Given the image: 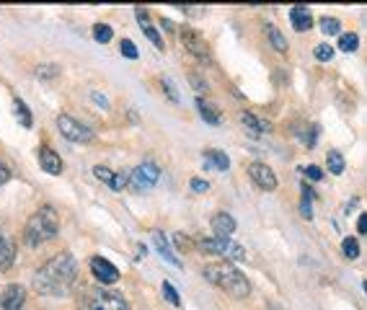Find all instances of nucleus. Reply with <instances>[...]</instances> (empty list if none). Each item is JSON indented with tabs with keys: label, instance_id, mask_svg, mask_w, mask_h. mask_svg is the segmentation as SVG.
Listing matches in <instances>:
<instances>
[{
	"label": "nucleus",
	"instance_id": "f257e3e1",
	"mask_svg": "<svg viewBox=\"0 0 367 310\" xmlns=\"http://www.w3.org/2000/svg\"><path fill=\"white\" fill-rule=\"evenodd\" d=\"M78 279V264L70 254H57L49 261L39 266L34 274V290L39 295H49V297H63L70 292V287Z\"/></svg>",
	"mask_w": 367,
	"mask_h": 310
},
{
	"label": "nucleus",
	"instance_id": "f03ea898",
	"mask_svg": "<svg viewBox=\"0 0 367 310\" xmlns=\"http://www.w3.org/2000/svg\"><path fill=\"white\" fill-rule=\"evenodd\" d=\"M202 272H204V279H207V282H212L215 287H220L222 292H228L230 297H236V300H243V297L251 295V282H248L246 277H243V272L236 269L230 261L207 264Z\"/></svg>",
	"mask_w": 367,
	"mask_h": 310
},
{
	"label": "nucleus",
	"instance_id": "7ed1b4c3",
	"mask_svg": "<svg viewBox=\"0 0 367 310\" xmlns=\"http://www.w3.org/2000/svg\"><path fill=\"white\" fill-rule=\"evenodd\" d=\"M60 233V218H57V210L55 207H39L31 218L26 220V228H24V240H26L28 248H37L47 240H52V238Z\"/></svg>",
	"mask_w": 367,
	"mask_h": 310
},
{
	"label": "nucleus",
	"instance_id": "20e7f679",
	"mask_svg": "<svg viewBox=\"0 0 367 310\" xmlns=\"http://www.w3.org/2000/svg\"><path fill=\"white\" fill-rule=\"evenodd\" d=\"M199 251H204V254H215V256H220V259H233V261L246 259L243 246L233 243L230 238H202V240H199Z\"/></svg>",
	"mask_w": 367,
	"mask_h": 310
},
{
	"label": "nucleus",
	"instance_id": "39448f33",
	"mask_svg": "<svg viewBox=\"0 0 367 310\" xmlns=\"http://www.w3.org/2000/svg\"><path fill=\"white\" fill-rule=\"evenodd\" d=\"M57 129H60V135H63L65 140L78 142V145H83V142H91L93 140V129L85 127V124L78 122V119L67 117V114H60V117H57Z\"/></svg>",
	"mask_w": 367,
	"mask_h": 310
},
{
	"label": "nucleus",
	"instance_id": "423d86ee",
	"mask_svg": "<svg viewBox=\"0 0 367 310\" xmlns=\"http://www.w3.org/2000/svg\"><path fill=\"white\" fill-rule=\"evenodd\" d=\"M181 42L184 47L192 52L197 60L202 65H212V52H210V44L204 42V37L197 31V28H189V26H181Z\"/></svg>",
	"mask_w": 367,
	"mask_h": 310
},
{
	"label": "nucleus",
	"instance_id": "0eeeda50",
	"mask_svg": "<svg viewBox=\"0 0 367 310\" xmlns=\"http://www.w3.org/2000/svg\"><path fill=\"white\" fill-rule=\"evenodd\" d=\"M85 310H129V305L124 302V297H122V295H117V292L96 290L91 297H88V305H85Z\"/></svg>",
	"mask_w": 367,
	"mask_h": 310
},
{
	"label": "nucleus",
	"instance_id": "6e6552de",
	"mask_svg": "<svg viewBox=\"0 0 367 310\" xmlns=\"http://www.w3.org/2000/svg\"><path fill=\"white\" fill-rule=\"evenodd\" d=\"M158 179H161V168H158L153 161H145V163H140L132 176H129V186L132 189H150V186H156Z\"/></svg>",
	"mask_w": 367,
	"mask_h": 310
},
{
	"label": "nucleus",
	"instance_id": "1a4fd4ad",
	"mask_svg": "<svg viewBox=\"0 0 367 310\" xmlns=\"http://www.w3.org/2000/svg\"><path fill=\"white\" fill-rule=\"evenodd\" d=\"M248 176H251V181L256 183L259 189H264V192H275L277 189V176L266 163H259V161L256 163H251L248 165Z\"/></svg>",
	"mask_w": 367,
	"mask_h": 310
},
{
	"label": "nucleus",
	"instance_id": "9d476101",
	"mask_svg": "<svg viewBox=\"0 0 367 310\" xmlns=\"http://www.w3.org/2000/svg\"><path fill=\"white\" fill-rule=\"evenodd\" d=\"M91 272L101 284H114L117 279H120V269L111 264L109 259H104V256H93L91 259Z\"/></svg>",
	"mask_w": 367,
	"mask_h": 310
},
{
	"label": "nucleus",
	"instance_id": "9b49d317",
	"mask_svg": "<svg viewBox=\"0 0 367 310\" xmlns=\"http://www.w3.org/2000/svg\"><path fill=\"white\" fill-rule=\"evenodd\" d=\"M24 300H26V290L21 284H8L0 292V310H21Z\"/></svg>",
	"mask_w": 367,
	"mask_h": 310
},
{
	"label": "nucleus",
	"instance_id": "f8f14e48",
	"mask_svg": "<svg viewBox=\"0 0 367 310\" xmlns=\"http://www.w3.org/2000/svg\"><path fill=\"white\" fill-rule=\"evenodd\" d=\"M93 176H96L101 183H106L109 189H114V192H122V189L127 186V176L114 174V171L106 168V165H93Z\"/></svg>",
	"mask_w": 367,
	"mask_h": 310
},
{
	"label": "nucleus",
	"instance_id": "ddd939ff",
	"mask_svg": "<svg viewBox=\"0 0 367 310\" xmlns=\"http://www.w3.org/2000/svg\"><path fill=\"white\" fill-rule=\"evenodd\" d=\"M210 228H212V233H215V238H230L236 233L238 225H236V220L230 218L228 212H218V215H212Z\"/></svg>",
	"mask_w": 367,
	"mask_h": 310
},
{
	"label": "nucleus",
	"instance_id": "4468645a",
	"mask_svg": "<svg viewBox=\"0 0 367 310\" xmlns=\"http://www.w3.org/2000/svg\"><path fill=\"white\" fill-rule=\"evenodd\" d=\"M135 16H138V24H140V28H142V34H145V37L158 47V49H163V39H161V34H158V28L153 26V21H150V16H147V10L138 8L135 10Z\"/></svg>",
	"mask_w": 367,
	"mask_h": 310
},
{
	"label": "nucleus",
	"instance_id": "2eb2a0df",
	"mask_svg": "<svg viewBox=\"0 0 367 310\" xmlns=\"http://www.w3.org/2000/svg\"><path fill=\"white\" fill-rule=\"evenodd\" d=\"M39 163H42V168H44L47 174H52V176L63 174V161H60V155H57L52 147H42V150H39Z\"/></svg>",
	"mask_w": 367,
	"mask_h": 310
},
{
	"label": "nucleus",
	"instance_id": "dca6fc26",
	"mask_svg": "<svg viewBox=\"0 0 367 310\" xmlns=\"http://www.w3.org/2000/svg\"><path fill=\"white\" fill-rule=\"evenodd\" d=\"M153 243H156L158 248V254L163 256L168 264H174V266H181V261H179V256L174 254V248L168 246V238L161 233V230H153Z\"/></svg>",
	"mask_w": 367,
	"mask_h": 310
},
{
	"label": "nucleus",
	"instance_id": "f3484780",
	"mask_svg": "<svg viewBox=\"0 0 367 310\" xmlns=\"http://www.w3.org/2000/svg\"><path fill=\"white\" fill-rule=\"evenodd\" d=\"M197 111H199V117L207 122V124H212V127H218L222 122V114L220 109L215 106V104H210V101H204V99H197Z\"/></svg>",
	"mask_w": 367,
	"mask_h": 310
},
{
	"label": "nucleus",
	"instance_id": "a211bd4d",
	"mask_svg": "<svg viewBox=\"0 0 367 310\" xmlns=\"http://www.w3.org/2000/svg\"><path fill=\"white\" fill-rule=\"evenodd\" d=\"M290 21H293L295 31H308V28L313 26V16L305 6H295V8L290 10Z\"/></svg>",
	"mask_w": 367,
	"mask_h": 310
},
{
	"label": "nucleus",
	"instance_id": "6ab92c4d",
	"mask_svg": "<svg viewBox=\"0 0 367 310\" xmlns=\"http://www.w3.org/2000/svg\"><path fill=\"white\" fill-rule=\"evenodd\" d=\"M16 261V243L8 236H0V269L6 272Z\"/></svg>",
	"mask_w": 367,
	"mask_h": 310
},
{
	"label": "nucleus",
	"instance_id": "aec40b11",
	"mask_svg": "<svg viewBox=\"0 0 367 310\" xmlns=\"http://www.w3.org/2000/svg\"><path fill=\"white\" fill-rule=\"evenodd\" d=\"M202 158L207 168H215V171H228L230 168V158L222 150H204Z\"/></svg>",
	"mask_w": 367,
	"mask_h": 310
},
{
	"label": "nucleus",
	"instance_id": "412c9836",
	"mask_svg": "<svg viewBox=\"0 0 367 310\" xmlns=\"http://www.w3.org/2000/svg\"><path fill=\"white\" fill-rule=\"evenodd\" d=\"M240 122H243V127L251 129V132H256V135H264V132H269V129H272V124H269V122L254 117L251 111H243V114H240Z\"/></svg>",
	"mask_w": 367,
	"mask_h": 310
},
{
	"label": "nucleus",
	"instance_id": "4be33fe9",
	"mask_svg": "<svg viewBox=\"0 0 367 310\" xmlns=\"http://www.w3.org/2000/svg\"><path fill=\"white\" fill-rule=\"evenodd\" d=\"M264 31H266V37H269V44L275 47L277 52H287V39H285V34H282V31H279V28H277L275 24H266Z\"/></svg>",
	"mask_w": 367,
	"mask_h": 310
},
{
	"label": "nucleus",
	"instance_id": "5701e85b",
	"mask_svg": "<svg viewBox=\"0 0 367 310\" xmlns=\"http://www.w3.org/2000/svg\"><path fill=\"white\" fill-rule=\"evenodd\" d=\"M359 47V37L354 31H347V34H341L339 37V49L341 52H357Z\"/></svg>",
	"mask_w": 367,
	"mask_h": 310
},
{
	"label": "nucleus",
	"instance_id": "b1692460",
	"mask_svg": "<svg viewBox=\"0 0 367 310\" xmlns=\"http://www.w3.org/2000/svg\"><path fill=\"white\" fill-rule=\"evenodd\" d=\"M326 165H329V171L334 176L344 174V158H341V153H336V150H331V153L326 155Z\"/></svg>",
	"mask_w": 367,
	"mask_h": 310
},
{
	"label": "nucleus",
	"instance_id": "393cba45",
	"mask_svg": "<svg viewBox=\"0 0 367 310\" xmlns=\"http://www.w3.org/2000/svg\"><path fill=\"white\" fill-rule=\"evenodd\" d=\"M13 111H16V117H19V122H21V127H31V114H28V109H26V104L21 99H16L13 101Z\"/></svg>",
	"mask_w": 367,
	"mask_h": 310
},
{
	"label": "nucleus",
	"instance_id": "a878e982",
	"mask_svg": "<svg viewBox=\"0 0 367 310\" xmlns=\"http://www.w3.org/2000/svg\"><path fill=\"white\" fill-rule=\"evenodd\" d=\"M93 39H96L99 44H106V42L114 39V31H111V26H106V24H96V26H93Z\"/></svg>",
	"mask_w": 367,
	"mask_h": 310
},
{
	"label": "nucleus",
	"instance_id": "bb28decb",
	"mask_svg": "<svg viewBox=\"0 0 367 310\" xmlns=\"http://www.w3.org/2000/svg\"><path fill=\"white\" fill-rule=\"evenodd\" d=\"M341 254L347 256V259H357V256H359L357 238H344V243H341Z\"/></svg>",
	"mask_w": 367,
	"mask_h": 310
},
{
	"label": "nucleus",
	"instance_id": "cd10ccee",
	"mask_svg": "<svg viewBox=\"0 0 367 310\" xmlns=\"http://www.w3.org/2000/svg\"><path fill=\"white\" fill-rule=\"evenodd\" d=\"M60 75V67L57 65H39L37 67V78H42L44 83H49L52 78H57Z\"/></svg>",
	"mask_w": 367,
	"mask_h": 310
},
{
	"label": "nucleus",
	"instance_id": "c85d7f7f",
	"mask_svg": "<svg viewBox=\"0 0 367 310\" xmlns=\"http://www.w3.org/2000/svg\"><path fill=\"white\" fill-rule=\"evenodd\" d=\"M321 31L326 34V37H334V34H339L341 31V24H339V19H321Z\"/></svg>",
	"mask_w": 367,
	"mask_h": 310
},
{
	"label": "nucleus",
	"instance_id": "c756f323",
	"mask_svg": "<svg viewBox=\"0 0 367 310\" xmlns=\"http://www.w3.org/2000/svg\"><path fill=\"white\" fill-rule=\"evenodd\" d=\"M120 49H122V55L127 57V60H138V57H140L138 47H135V42H132V39H122Z\"/></svg>",
	"mask_w": 367,
	"mask_h": 310
},
{
	"label": "nucleus",
	"instance_id": "7c9ffc66",
	"mask_svg": "<svg viewBox=\"0 0 367 310\" xmlns=\"http://www.w3.org/2000/svg\"><path fill=\"white\" fill-rule=\"evenodd\" d=\"M313 55H316V60H321V63H329L331 57H334V47L318 44L316 49H313Z\"/></svg>",
	"mask_w": 367,
	"mask_h": 310
},
{
	"label": "nucleus",
	"instance_id": "2f4dec72",
	"mask_svg": "<svg viewBox=\"0 0 367 310\" xmlns=\"http://www.w3.org/2000/svg\"><path fill=\"white\" fill-rule=\"evenodd\" d=\"M163 295H165V300L171 302V305H176V308L181 305V297H179V292L174 290V284H171V282H163Z\"/></svg>",
	"mask_w": 367,
	"mask_h": 310
},
{
	"label": "nucleus",
	"instance_id": "473e14b6",
	"mask_svg": "<svg viewBox=\"0 0 367 310\" xmlns=\"http://www.w3.org/2000/svg\"><path fill=\"white\" fill-rule=\"evenodd\" d=\"M189 81H192V88H194V91H197V93H207V91H210V85H207V83H204L202 81V78H199V75H189Z\"/></svg>",
	"mask_w": 367,
	"mask_h": 310
},
{
	"label": "nucleus",
	"instance_id": "72a5a7b5",
	"mask_svg": "<svg viewBox=\"0 0 367 310\" xmlns=\"http://www.w3.org/2000/svg\"><path fill=\"white\" fill-rule=\"evenodd\" d=\"M161 88H163L165 96H168V99L174 101V104H176V101H179V96H176V88H174V83L168 81V78H161Z\"/></svg>",
	"mask_w": 367,
	"mask_h": 310
},
{
	"label": "nucleus",
	"instance_id": "f704fd0d",
	"mask_svg": "<svg viewBox=\"0 0 367 310\" xmlns=\"http://www.w3.org/2000/svg\"><path fill=\"white\" fill-rule=\"evenodd\" d=\"M305 176L311 179V181H321L323 179V171L318 165H305Z\"/></svg>",
	"mask_w": 367,
	"mask_h": 310
},
{
	"label": "nucleus",
	"instance_id": "c9c22d12",
	"mask_svg": "<svg viewBox=\"0 0 367 310\" xmlns=\"http://www.w3.org/2000/svg\"><path fill=\"white\" fill-rule=\"evenodd\" d=\"M210 189V183L204 181V179H192V192H197V194H204Z\"/></svg>",
	"mask_w": 367,
	"mask_h": 310
},
{
	"label": "nucleus",
	"instance_id": "e433bc0d",
	"mask_svg": "<svg viewBox=\"0 0 367 310\" xmlns=\"http://www.w3.org/2000/svg\"><path fill=\"white\" fill-rule=\"evenodd\" d=\"M300 215H303L305 220L313 218V210H311V199L308 197H303V202H300Z\"/></svg>",
	"mask_w": 367,
	"mask_h": 310
},
{
	"label": "nucleus",
	"instance_id": "4c0bfd02",
	"mask_svg": "<svg viewBox=\"0 0 367 310\" xmlns=\"http://www.w3.org/2000/svg\"><path fill=\"white\" fill-rule=\"evenodd\" d=\"M10 165L8 163H0V186H3V183H8L10 181Z\"/></svg>",
	"mask_w": 367,
	"mask_h": 310
},
{
	"label": "nucleus",
	"instance_id": "58836bf2",
	"mask_svg": "<svg viewBox=\"0 0 367 310\" xmlns=\"http://www.w3.org/2000/svg\"><path fill=\"white\" fill-rule=\"evenodd\" d=\"M357 233L359 236H367V212H362L357 218Z\"/></svg>",
	"mask_w": 367,
	"mask_h": 310
},
{
	"label": "nucleus",
	"instance_id": "ea45409f",
	"mask_svg": "<svg viewBox=\"0 0 367 310\" xmlns=\"http://www.w3.org/2000/svg\"><path fill=\"white\" fill-rule=\"evenodd\" d=\"M91 99H93V101H99V104H101L104 109L109 106V104H106V99H104V96H99V93H91Z\"/></svg>",
	"mask_w": 367,
	"mask_h": 310
},
{
	"label": "nucleus",
	"instance_id": "a19ab883",
	"mask_svg": "<svg viewBox=\"0 0 367 310\" xmlns=\"http://www.w3.org/2000/svg\"><path fill=\"white\" fill-rule=\"evenodd\" d=\"M362 287H365V292H367V282H365V284H362Z\"/></svg>",
	"mask_w": 367,
	"mask_h": 310
}]
</instances>
